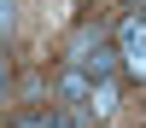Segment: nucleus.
Here are the masks:
<instances>
[{"label": "nucleus", "mask_w": 146, "mask_h": 128, "mask_svg": "<svg viewBox=\"0 0 146 128\" xmlns=\"http://www.w3.org/2000/svg\"><path fill=\"white\" fill-rule=\"evenodd\" d=\"M117 64H123V58H117V47H105V41L82 47V58H76V70H82L88 81H111V76H117Z\"/></svg>", "instance_id": "1"}, {"label": "nucleus", "mask_w": 146, "mask_h": 128, "mask_svg": "<svg viewBox=\"0 0 146 128\" xmlns=\"http://www.w3.org/2000/svg\"><path fill=\"white\" fill-rule=\"evenodd\" d=\"M88 93H94V81L70 64L64 76H58V111H82V116H88Z\"/></svg>", "instance_id": "2"}, {"label": "nucleus", "mask_w": 146, "mask_h": 128, "mask_svg": "<svg viewBox=\"0 0 146 128\" xmlns=\"http://www.w3.org/2000/svg\"><path fill=\"white\" fill-rule=\"evenodd\" d=\"M117 105H123L117 76H111V81H94V93H88V122H111V116H117Z\"/></svg>", "instance_id": "3"}, {"label": "nucleus", "mask_w": 146, "mask_h": 128, "mask_svg": "<svg viewBox=\"0 0 146 128\" xmlns=\"http://www.w3.org/2000/svg\"><path fill=\"white\" fill-rule=\"evenodd\" d=\"M117 58H123L117 70H123L129 81H140V87H146V41H140V47H117Z\"/></svg>", "instance_id": "4"}, {"label": "nucleus", "mask_w": 146, "mask_h": 128, "mask_svg": "<svg viewBox=\"0 0 146 128\" xmlns=\"http://www.w3.org/2000/svg\"><path fill=\"white\" fill-rule=\"evenodd\" d=\"M140 41H146L140 12H123V18H117V41H111V47H140Z\"/></svg>", "instance_id": "5"}, {"label": "nucleus", "mask_w": 146, "mask_h": 128, "mask_svg": "<svg viewBox=\"0 0 146 128\" xmlns=\"http://www.w3.org/2000/svg\"><path fill=\"white\" fill-rule=\"evenodd\" d=\"M53 116H58V111H23L18 128H53Z\"/></svg>", "instance_id": "6"}, {"label": "nucleus", "mask_w": 146, "mask_h": 128, "mask_svg": "<svg viewBox=\"0 0 146 128\" xmlns=\"http://www.w3.org/2000/svg\"><path fill=\"white\" fill-rule=\"evenodd\" d=\"M12 23H18V6H12V0H0V35H12Z\"/></svg>", "instance_id": "7"}, {"label": "nucleus", "mask_w": 146, "mask_h": 128, "mask_svg": "<svg viewBox=\"0 0 146 128\" xmlns=\"http://www.w3.org/2000/svg\"><path fill=\"white\" fill-rule=\"evenodd\" d=\"M6 87H12V64L0 58V99H6Z\"/></svg>", "instance_id": "8"}]
</instances>
